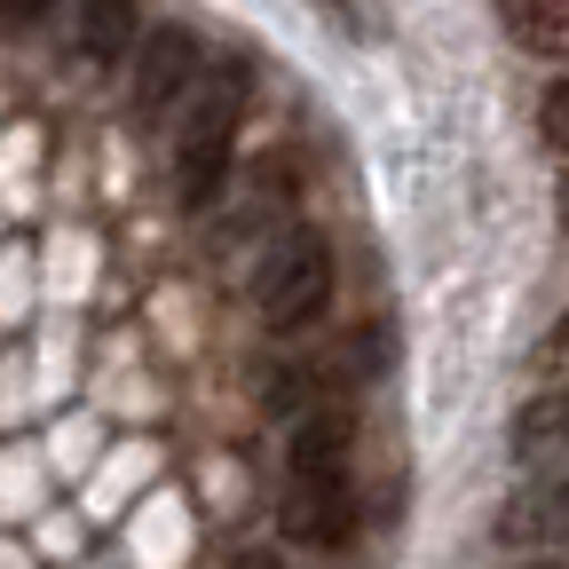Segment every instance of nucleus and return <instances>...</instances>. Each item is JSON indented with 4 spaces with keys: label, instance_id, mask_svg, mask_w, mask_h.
I'll list each match as a JSON object with an SVG mask.
<instances>
[{
    "label": "nucleus",
    "instance_id": "obj_1",
    "mask_svg": "<svg viewBox=\"0 0 569 569\" xmlns=\"http://www.w3.org/2000/svg\"><path fill=\"white\" fill-rule=\"evenodd\" d=\"M284 538L301 553H348L356 522H365V498H356V419L340 403L293 419L284 436Z\"/></svg>",
    "mask_w": 569,
    "mask_h": 569
},
{
    "label": "nucleus",
    "instance_id": "obj_2",
    "mask_svg": "<svg viewBox=\"0 0 569 569\" xmlns=\"http://www.w3.org/2000/svg\"><path fill=\"white\" fill-rule=\"evenodd\" d=\"M246 96H253L246 56H222V63L198 80V96L182 103V119H174V198H182L190 213H206L213 198H222V182H230V167H238Z\"/></svg>",
    "mask_w": 569,
    "mask_h": 569
},
{
    "label": "nucleus",
    "instance_id": "obj_3",
    "mask_svg": "<svg viewBox=\"0 0 569 569\" xmlns=\"http://www.w3.org/2000/svg\"><path fill=\"white\" fill-rule=\"evenodd\" d=\"M332 293H340V261H332L325 230L284 222L261 246V269H253V317H261V332H277V340L317 332L325 309H332Z\"/></svg>",
    "mask_w": 569,
    "mask_h": 569
},
{
    "label": "nucleus",
    "instance_id": "obj_4",
    "mask_svg": "<svg viewBox=\"0 0 569 569\" xmlns=\"http://www.w3.org/2000/svg\"><path fill=\"white\" fill-rule=\"evenodd\" d=\"M206 71H213V63H206V40H198L190 24L142 32V48H134V88H127V96H134V119H142V127H174Z\"/></svg>",
    "mask_w": 569,
    "mask_h": 569
},
{
    "label": "nucleus",
    "instance_id": "obj_5",
    "mask_svg": "<svg viewBox=\"0 0 569 569\" xmlns=\"http://www.w3.org/2000/svg\"><path fill=\"white\" fill-rule=\"evenodd\" d=\"M490 538L507 546V553H561L569 546V475L522 482L507 507L490 515Z\"/></svg>",
    "mask_w": 569,
    "mask_h": 569
},
{
    "label": "nucleus",
    "instance_id": "obj_6",
    "mask_svg": "<svg viewBox=\"0 0 569 569\" xmlns=\"http://www.w3.org/2000/svg\"><path fill=\"white\" fill-rule=\"evenodd\" d=\"M507 443H515L522 467H538V475H569V380H561V388H538V396L515 411Z\"/></svg>",
    "mask_w": 569,
    "mask_h": 569
},
{
    "label": "nucleus",
    "instance_id": "obj_7",
    "mask_svg": "<svg viewBox=\"0 0 569 569\" xmlns=\"http://www.w3.org/2000/svg\"><path fill=\"white\" fill-rule=\"evenodd\" d=\"M71 40H80L88 63H119L127 48H142L134 0H71Z\"/></svg>",
    "mask_w": 569,
    "mask_h": 569
},
{
    "label": "nucleus",
    "instance_id": "obj_8",
    "mask_svg": "<svg viewBox=\"0 0 569 569\" xmlns=\"http://www.w3.org/2000/svg\"><path fill=\"white\" fill-rule=\"evenodd\" d=\"M498 24L522 56L569 63V0H498Z\"/></svg>",
    "mask_w": 569,
    "mask_h": 569
},
{
    "label": "nucleus",
    "instance_id": "obj_9",
    "mask_svg": "<svg viewBox=\"0 0 569 569\" xmlns=\"http://www.w3.org/2000/svg\"><path fill=\"white\" fill-rule=\"evenodd\" d=\"M538 134H546V151L569 159V80H553V88L538 96Z\"/></svg>",
    "mask_w": 569,
    "mask_h": 569
},
{
    "label": "nucleus",
    "instance_id": "obj_10",
    "mask_svg": "<svg viewBox=\"0 0 569 569\" xmlns=\"http://www.w3.org/2000/svg\"><path fill=\"white\" fill-rule=\"evenodd\" d=\"M530 372H538L546 388H561V380H569V317H561V325H553V332L538 340V356H530Z\"/></svg>",
    "mask_w": 569,
    "mask_h": 569
},
{
    "label": "nucleus",
    "instance_id": "obj_11",
    "mask_svg": "<svg viewBox=\"0 0 569 569\" xmlns=\"http://www.w3.org/2000/svg\"><path fill=\"white\" fill-rule=\"evenodd\" d=\"M48 17H56V0H0V24H9V32H32Z\"/></svg>",
    "mask_w": 569,
    "mask_h": 569
},
{
    "label": "nucleus",
    "instance_id": "obj_12",
    "mask_svg": "<svg viewBox=\"0 0 569 569\" xmlns=\"http://www.w3.org/2000/svg\"><path fill=\"white\" fill-rule=\"evenodd\" d=\"M230 569H284V561H269V553H238Z\"/></svg>",
    "mask_w": 569,
    "mask_h": 569
},
{
    "label": "nucleus",
    "instance_id": "obj_13",
    "mask_svg": "<svg viewBox=\"0 0 569 569\" xmlns=\"http://www.w3.org/2000/svg\"><path fill=\"white\" fill-rule=\"evenodd\" d=\"M515 569H569V561H515Z\"/></svg>",
    "mask_w": 569,
    "mask_h": 569
},
{
    "label": "nucleus",
    "instance_id": "obj_14",
    "mask_svg": "<svg viewBox=\"0 0 569 569\" xmlns=\"http://www.w3.org/2000/svg\"><path fill=\"white\" fill-rule=\"evenodd\" d=\"M561 206H569V182H561Z\"/></svg>",
    "mask_w": 569,
    "mask_h": 569
}]
</instances>
